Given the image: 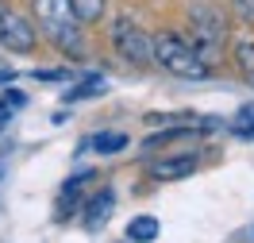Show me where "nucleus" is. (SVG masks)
<instances>
[{
  "label": "nucleus",
  "mask_w": 254,
  "mask_h": 243,
  "mask_svg": "<svg viewBox=\"0 0 254 243\" xmlns=\"http://www.w3.org/2000/svg\"><path fill=\"white\" fill-rule=\"evenodd\" d=\"M35 19H39V27L47 31V39L62 50V54H69V58H81V54H85L81 16L73 12L69 0H35Z\"/></svg>",
  "instance_id": "f257e3e1"
},
{
  "label": "nucleus",
  "mask_w": 254,
  "mask_h": 243,
  "mask_svg": "<svg viewBox=\"0 0 254 243\" xmlns=\"http://www.w3.org/2000/svg\"><path fill=\"white\" fill-rule=\"evenodd\" d=\"M154 62L166 74L185 78V81H204L212 74V62H204V54L196 50V43H189L185 35H177V31H162L154 39Z\"/></svg>",
  "instance_id": "f03ea898"
},
{
  "label": "nucleus",
  "mask_w": 254,
  "mask_h": 243,
  "mask_svg": "<svg viewBox=\"0 0 254 243\" xmlns=\"http://www.w3.org/2000/svg\"><path fill=\"white\" fill-rule=\"evenodd\" d=\"M112 47H116V54L120 58H127V62H154V39L146 31H139L135 23H127V19H116L112 23Z\"/></svg>",
  "instance_id": "7ed1b4c3"
},
{
  "label": "nucleus",
  "mask_w": 254,
  "mask_h": 243,
  "mask_svg": "<svg viewBox=\"0 0 254 243\" xmlns=\"http://www.w3.org/2000/svg\"><path fill=\"white\" fill-rule=\"evenodd\" d=\"M35 39H39V31L19 16L16 8H8V4L0 0V47L12 50V54H31Z\"/></svg>",
  "instance_id": "20e7f679"
},
{
  "label": "nucleus",
  "mask_w": 254,
  "mask_h": 243,
  "mask_svg": "<svg viewBox=\"0 0 254 243\" xmlns=\"http://www.w3.org/2000/svg\"><path fill=\"white\" fill-rule=\"evenodd\" d=\"M192 43H196V50L204 54V62H212L216 54H220V47H223V16L220 12H212V8H196L192 12Z\"/></svg>",
  "instance_id": "39448f33"
},
{
  "label": "nucleus",
  "mask_w": 254,
  "mask_h": 243,
  "mask_svg": "<svg viewBox=\"0 0 254 243\" xmlns=\"http://www.w3.org/2000/svg\"><path fill=\"white\" fill-rule=\"evenodd\" d=\"M196 155L192 151H185V155H170V159H158L154 166H150V174L158 181H177V178H189L192 170H196Z\"/></svg>",
  "instance_id": "423d86ee"
},
{
  "label": "nucleus",
  "mask_w": 254,
  "mask_h": 243,
  "mask_svg": "<svg viewBox=\"0 0 254 243\" xmlns=\"http://www.w3.org/2000/svg\"><path fill=\"white\" fill-rule=\"evenodd\" d=\"M112 205H116V197H112V189H100V193L85 205V224L89 228H100L104 220H108V212H112Z\"/></svg>",
  "instance_id": "0eeeda50"
},
{
  "label": "nucleus",
  "mask_w": 254,
  "mask_h": 243,
  "mask_svg": "<svg viewBox=\"0 0 254 243\" xmlns=\"http://www.w3.org/2000/svg\"><path fill=\"white\" fill-rule=\"evenodd\" d=\"M127 240H131V243L158 240V216H135V220L127 224Z\"/></svg>",
  "instance_id": "6e6552de"
},
{
  "label": "nucleus",
  "mask_w": 254,
  "mask_h": 243,
  "mask_svg": "<svg viewBox=\"0 0 254 243\" xmlns=\"http://www.w3.org/2000/svg\"><path fill=\"white\" fill-rule=\"evenodd\" d=\"M93 147H96V155H116V151L127 147V135H120V131H100L93 139Z\"/></svg>",
  "instance_id": "1a4fd4ad"
},
{
  "label": "nucleus",
  "mask_w": 254,
  "mask_h": 243,
  "mask_svg": "<svg viewBox=\"0 0 254 243\" xmlns=\"http://www.w3.org/2000/svg\"><path fill=\"white\" fill-rule=\"evenodd\" d=\"M73 4V12L81 16V23H96V19L104 16V0H69Z\"/></svg>",
  "instance_id": "9d476101"
},
{
  "label": "nucleus",
  "mask_w": 254,
  "mask_h": 243,
  "mask_svg": "<svg viewBox=\"0 0 254 243\" xmlns=\"http://www.w3.org/2000/svg\"><path fill=\"white\" fill-rule=\"evenodd\" d=\"M235 62H239V70H243V78L254 85V43H239L235 47Z\"/></svg>",
  "instance_id": "9b49d317"
},
{
  "label": "nucleus",
  "mask_w": 254,
  "mask_h": 243,
  "mask_svg": "<svg viewBox=\"0 0 254 243\" xmlns=\"http://www.w3.org/2000/svg\"><path fill=\"white\" fill-rule=\"evenodd\" d=\"M23 104V93H16V89H8V100H0V128L12 120V108H19Z\"/></svg>",
  "instance_id": "f8f14e48"
},
{
  "label": "nucleus",
  "mask_w": 254,
  "mask_h": 243,
  "mask_svg": "<svg viewBox=\"0 0 254 243\" xmlns=\"http://www.w3.org/2000/svg\"><path fill=\"white\" fill-rule=\"evenodd\" d=\"M100 85H104L100 78H89V81H81V85L73 89V93H65V100H81V97H93V93L100 89Z\"/></svg>",
  "instance_id": "ddd939ff"
},
{
  "label": "nucleus",
  "mask_w": 254,
  "mask_h": 243,
  "mask_svg": "<svg viewBox=\"0 0 254 243\" xmlns=\"http://www.w3.org/2000/svg\"><path fill=\"white\" fill-rule=\"evenodd\" d=\"M231 8L243 23H254V0H231Z\"/></svg>",
  "instance_id": "4468645a"
},
{
  "label": "nucleus",
  "mask_w": 254,
  "mask_h": 243,
  "mask_svg": "<svg viewBox=\"0 0 254 243\" xmlns=\"http://www.w3.org/2000/svg\"><path fill=\"white\" fill-rule=\"evenodd\" d=\"M146 124H192L189 112H177V116H146Z\"/></svg>",
  "instance_id": "2eb2a0df"
}]
</instances>
